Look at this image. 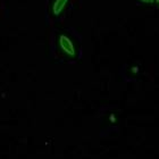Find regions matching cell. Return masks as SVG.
Returning a JSON list of instances; mask_svg holds the SVG:
<instances>
[{"instance_id":"obj_1","label":"cell","mask_w":159,"mask_h":159,"mask_svg":"<svg viewBox=\"0 0 159 159\" xmlns=\"http://www.w3.org/2000/svg\"><path fill=\"white\" fill-rule=\"evenodd\" d=\"M58 44H59L60 50L63 51L67 57L70 58H75L77 55L76 48L74 46L73 41L65 34H60L58 37Z\"/></svg>"},{"instance_id":"obj_2","label":"cell","mask_w":159,"mask_h":159,"mask_svg":"<svg viewBox=\"0 0 159 159\" xmlns=\"http://www.w3.org/2000/svg\"><path fill=\"white\" fill-rule=\"evenodd\" d=\"M70 0H55L51 7V11H52L53 16H59L63 13V10L66 8L67 3Z\"/></svg>"},{"instance_id":"obj_3","label":"cell","mask_w":159,"mask_h":159,"mask_svg":"<svg viewBox=\"0 0 159 159\" xmlns=\"http://www.w3.org/2000/svg\"><path fill=\"white\" fill-rule=\"evenodd\" d=\"M142 3H146V5H151V3H153V1L155 0H140Z\"/></svg>"},{"instance_id":"obj_4","label":"cell","mask_w":159,"mask_h":159,"mask_svg":"<svg viewBox=\"0 0 159 159\" xmlns=\"http://www.w3.org/2000/svg\"><path fill=\"white\" fill-rule=\"evenodd\" d=\"M153 2L156 3L157 6H159V0H155V1H153Z\"/></svg>"}]
</instances>
